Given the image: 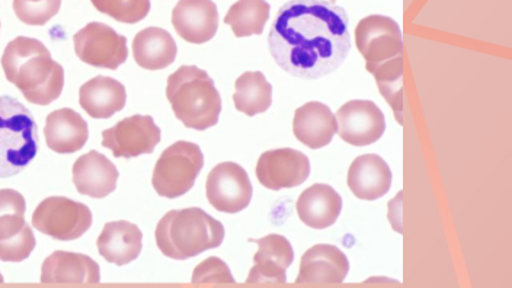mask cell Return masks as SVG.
<instances>
[{
	"mask_svg": "<svg viewBox=\"0 0 512 288\" xmlns=\"http://www.w3.org/2000/svg\"><path fill=\"white\" fill-rule=\"evenodd\" d=\"M268 47L275 63L291 76L331 75L350 54L347 12L326 0H290L272 21Z\"/></svg>",
	"mask_w": 512,
	"mask_h": 288,
	"instance_id": "obj_1",
	"label": "cell"
},
{
	"mask_svg": "<svg viewBox=\"0 0 512 288\" xmlns=\"http://www.w3.org/2000/svg\"><path fill=\"white\" fill-rule=\"evenodd\" d=\"M354 35L368 73L376 78L383 98L402 124L403 40L398 22L389 16L370 15L358 22Z\"/></svg>",
	"mask_w": 512,
	"mask_h": 288,
	"instance_id": "obj_2",
	"label": "cell"
},
{
	"mask_svg": "<svg viewBox=\"0 0 512 288\" xmlns=\"http://www.w3.org/2000/svg\"><path fill=\"white\" fill-rule=\"evenodd\" d=\"M6 79L15 85L28 102L47 107L62 95L64 69L51 59L50 50L41 41L16 37L2 56Z\"/></svg>",
	"mask_w": 512,
	"mask_h": 288,
	"instance_id": "obj_3",
	"label": "cell"
},
{
	"mask_svg": "<svg viewBox=\"0 0 512 288\" xmlns=\"http://www.w3.org/2000/svg\"><path fill=\"white\" fill-rule=\"evenodd\" d=\"M155 235L163 255L185 261L219 248L224 240V227L206 211L192 207L166 213L156 227Z\"/></svg>",
	"mask_w": 512,
	"mask_h": 288,
	"instance_id": "obj_4",
	"label": "cell"
},
{
	"mask_svg": "<svg viewBox=\"0 0 512 288\" xmlns=\"http://www.w3.org/2000/svg\"><path fill=\"white\" fill-rule=\"evenodd\" d=\"M166 98L187 128L204 131L216 126L222 114V96L213 79L197 66H181L168 78Z\"/></svg>",
	"mask_w": 512,
	"mask_h": 288,
	"instance_id": "obj_5",
	"label": "cell"
},
{
	"mask_svg": "<svg viewBox=\"0 0 512 288\" xmlns=\"http://www.w3.org/2000/svg\"><path fill=\"white\" fill-rule=\"evenodd\" d=\"M38 153V127L31 111L0 96V178L21 174Z\"/></svg>",
	"mask_w": 512,
	"mask_h": 288,
	"instance_id": "obj_6",
	"label": "cell"
},
{
	"mask_svg": "<svg viewBox=\"0 0 512 288\" xmlns=\"http://www.w3.org/2000/svg\"><path fill=\"white\" fill-rule=\"evenodd\" d=\"M203 168L200 146L181 140L163 150L153 169V188L163 198L182 197L192 190Z\"/></svg>",
	"mask_w": 512,
	"mask_h": 288,
	"instance_id": "obj_7",
	"label": "cell"
},
{
	"mask_svg": "<svg viewBox=\"0 0 512 288\" xmlns=\"http://www.w3.org/2000/svg\"><path fill=\"white\" fill-rule=\"evenodd\" d=\"M25 211L24 195L15 190H0V261H25L35 249L37 240L25 222Z\"/></svg>",
	"mask_w": 512,
	"mask_h": 288,
	"instance_id": "obj_8",
	"label": "cell"
},
{
	"mask_svg": "<svg viewBox=\"0 0 512 288\" xmlns=\"http://www.w3.org/2000/svg\"><path fill=\"white\" fill-rule=\"evenodd\" d=\"M32 226L53 239L76 240L92 226V211L70 198L50 197L35 208Z\"/></svg>",
	"mask_w": 512,
	"mask_h": 288,
	"instance_id": "obj_9",
	"label": "cell"
},
{
	"mask_svg": "<svg viewBox=\"0 0 512 288\" xmlns=\"http://www.w3.org/2000/svg\"><path fill=\"white\" fill-rule=\"evenodd\" d=\"M73 43L79 59L89 66L117 70L128 59L127 38L101 22H91L76 32Z\"/></svg>",
	"mask_w": 512,
	"mask_h": 288,
	"instance_id": "obj_10",
	"label": "cell"
},
{
	"mask_svg": "<svg viewBox=\"0 0 512 288\" xmlns=\"http://www.w3.org/2000/svg\"><path fill=\"white\" fill-rule=\"evenodd\" d=\"M160 137L162 133L153 117L133 115L102 131V146L110 149L115 158L131 159L153 153Z\"/></svg>",
	"mask_w": 512,
	"mask_h": 288,
	"instance_id": "obj_11",
	"label": "cell"
},
{
	"mask_svg": "<svg viewBox=\"0 0 512 288\" xmlns=\"http://www.w3.org/2000/svg\"><path fill=\"white\" fill-rule=\"evenodd\" d=\"M207 200L217 211L236 214L251 204V179L235 162L219 163L207 176Z\"/></svg>",
	"mask_w": 512,
	"mask_h": 288,
	"instance_id": "obj_12",
	"label": "cell"
},
{
	"mask_svg": "<svg viewBox=\"0 0 512 288\" xmlns=\"http://www.w3.org/2000/svg\"><path fill=\"white\" fill-rule=\"evenodd\" d=\"M339 134L345 143L364 147L379 142L386 130L384 114L373 101L354 99L336 112Z\"/></svg>",
	"mask_w": 512,
	"mask_h": 288,
	"instance_id": "obj_13",
	"label": "cell"
},
{
	"mask_svg": "<svg viewBox=\"0 0 512 288\" xmlns=\"http://www.w3.org/2000/svg\"><path fill=\"white\" fill-rule=\"evenodd\" d=\"M256 178L272 191L296 188L307 181L310 175V160L296 149L268 150L256 163Z\"/></svg>",
	"mask_w": 512,
	"mask_h": 288,
	"instance_id": "obj_14",
	"label": "cell"
},
{
	"mask_svg": "<svg viewBox=\"0 0 512 288\" xmlns=\"http://www.w3.org/2000/svg\"><path fill=\"white\" fill-rule=\"evenodd\" d=\"M350 272V261L341 249L319 243L304 252L296 284L335 286L344 283Z\"/></svg>",
	"mask_w": 512,
	"mask_h": 288,
	"instance_id": "obj_15",
	"label": "cell"
},
{
	"mask_svg": "<svg viewBox=\"0 0 512 288\" xmlns=\"http://www.w3.org/2000/svg\"><path fill=\"white\" fill-rule=\"evenodd\" d=\"M258 252L254 256L255 265L249 272L248 284H270L280 286L287 283V268L293 264L294 251L290 240L281 235H268L255 240Z\"/></svg>",
	"mask_w": 512,
	"mask_h": 288,
	"instance_id": "obj_16",
	"label": "cell"
},
{
	"mask_svg": "<svg viewBox=\"0 0 512 288\" xmlns=\"http://www.w3.org/2000/svg\"><path fill=\"white\" fill-rule=\"evenodd\" d=\"M172 25L182 40L204 44L219 30V11L213 0H179L172 12Z\"/></svg>",
	"mask_w": 512,
	"mask_h": 288,
	"instance_id": "obj_17",
	"label": "cell"
},
{
	"mask_svg": "<svg viewBox=\"0 0 512 288\" xmlns=\"http://www.w3.org/2000/svg\"><path fill=\"white\" fill-rule=\"evenodd\" d=\"M118 169L107 156L92 150L73 165V184L79 194L91 198L108 197L117 188Z\"/></svg>",
	"mask_w": 512,
	"mask_h": 288,
	"instance_id": "obj_18",
	"label": "cell"
},
{
	"mask_svg": "<svg viewBox=\"0 0 512 288\" xmlns=\"http://www.w3.org/2000/svg\"><path fill=\"white\" fill-rule=\"evenodd\" d=\"M392 178V171L386 160L374 153H368L351 163L347 182L355 197L364 201H374L389 192Z\"/></svg>",
	"mask_w": 512,
	"mask_h": 288,
	"instance_id": "obj_19",
	"label": "cell"
},
{
	"mask_svg": "<svg viewBox=\"0 0 512 288\" xmlns=\"http://www.w3.org/2000/svg\"><path fill=\"white\" fill-rule=\"evenodd\" d=\"M99 281V265L89 256L75 252L56 251L41 268L44 284H98Z\"/></svg>",
	"mask_w": 512,
	"mask_h": 288,
	"instance_id": "obj_20",
	"label": "cell"
},
{
	"mask_svg": "<svg viewBox=\"0 0 512 288\" xmlns=\"http://www.w3.org/2000/svg\"><path fill=\"white\" fill-rule=\"evenodd\" d=\"M338 130L336 117L328 105L310 101L297 108L294 114V136L310 149H322L332 142Z\"/></svg>",
	"mask_w": 512,
	"mask_h": 288,
	"instance_id": "obj_21",
	"label": "cell"
},
{
	"mask_svg": "<svg viewBox=\"0 0 512 288\" xmlns=\"http://www.w3.org/2000/svg\"><path fill=\"white\" fill-rule=\"evenodd\" d=\"M96 245L105 261L123 267L142 254L143 233L136 224L124 220L107 223Z\"/></svg>",
	"mask_w": 512,
	"mask_h": 288,
	"instance_id": "obj_22",
	"label": "cell"
},
{
	"mask_svg": "<svg viewBox=\"0 0 512 288\" xmlns=\"http://www.w3.org/2000/svg\"><path fill=\"white\" fill-rule=\"evenodd\" d=\"M44 136L47 146L53 152L66 155L79 152L85 147L89 139V127L78 112L62 108L48 114Z\"/></svg>",
	"mask_w": 512,
	"mask_h": 288,
	"instance_id": "obj_23",
	"label": "cell"
},
{
	"mask_svg": "<svg viewBox=\"0 0 512 288\" xmlns=\"http://www.w3.org/2000/svg\"><path fill=\"white\" fill-rule=\"evenodd\" d=\"M297 214L312 229H328L338 222L342 210V198L326 184H315L300 194L296 204Z\"/></svg>",
	"mask_w": 512,
	"mask_h": 288,
	"instance_id": "obj_24",
	"label": "cell"
},
{
	"mask_svg": "<svg viewBox=\"0 0 512 288\" xmlns=\"http://www.w3.org/2000/svg\"><path fill=\"white\" fill-rule=\"evenodd\" d=\"M126 102L127 92L123 83L108 76H96L79 89L80 107L96 120L111 118L124 110Z\"/></svg>",
	"mask_w": 512,
	"mask_h": 288,
	"instance_id": "obj_25",
	"label": "cell"
},
{
	"mask_svg": "<svg viewBox=\"0 0 512 288\" xmlns=\"http://www.w3.org/2000/svg\"><path fill=\"white\" fill-rule=\"evenodd\" d=\"M176 54H178V47L174 37L162 28H146L134 38V60L142 69H166L175 62Z\"/></svg>",
	"mask_w": 512,
	"mask_h": 288,
	"instance_id": "obj_26",
	"label": "cell"
},
{
	"mask_svg": "<svg viewBox=\"0 0 512 288\" xmlns=\"http://www.w3.org/2000/svg\"><path fill=\"white\" fill-rule=\"evenodd\" d=\"M236 110L248 117L270 110L272 105V86L262 72H245L235 83Z\"/></svg>",
	"mask_w": 512,
	"mask_h": 288,
	"instance_id": "obj_27",
	"label": "cell"
},
{
	"mask_svg": "<svg viewBox=\"0 0 512 288\" xmlns=\"http://www.w3.org/2000/svg\"><path fill=\"white\" fill-rule=\"evenodd\" d=\"M271 6L267 0H238L224 16V24L238 38L261 35L270 19Z\"/></svg>",
	"mask_w": 512,
	"mask_h": 288,
	"instance_id": "obj_28",
	"label": "cell"
},
{
	"mask_svg": "<svg viewBox=\"0 0 512 288\" xmlns=\"http://www.w3.org/2000/svg\"><path fill=\"white\" fill-rule=\"evenodd\" d=\"M101 14L123 24H137L150 12V0H91Z\"/></svg>",
	"mask_w": 512,
	"mask_h": 288,
	"instance_id": "obj_29",
	"label": "cell"
},
{
	"mask_svg": "<svg viewBox=\"0 0 512 288\" xmlns=\"http://www.w3.org/2000/svg\"><path fill=\"white\" fill-rule=\"evenodd\" d=\"M62 0H14L15 15L27 25H46L59 14Z\"/></svg>",
	"mask_w": 512,
	"mask_h": 288,
	"instance_id": "obj_30",
	"label": "cell"
},
{
	"mask_svg": "<svg viewBox=\"0 0 512 288\" xmlns=\"http://www.w3.org/2000/svg\"><path fill=\"white\" fill-rule=\"evenodd\" d=\"M192 284L195 286H204V284H235L232 272L227 267L226 262L216 256L207 258L206 261L197 265L192 274Z\"/></svg>",
	"mask_w": 512,
	"mask_h": 288,
	"instance_id": "obj_31",
	"label": "cell"
},
{
	"mask_svg": "<svg viewBox=\"0 0 512 288\" xmlns=\"http://www.w3.org/2000/svg\"><path fill=\"white\" fill-rule=\"evenodd\" d=\"M3 283V277H2V274H0V284Z\"/></svg>",
	"mask_w": 512,
	"mask_h": 288,
	"instance_id": "obj_32",
	"label": "cell"
},
{
	"mask_svg": "<svg viewBox=\"0 0 512 288\" xmlns=\"http://www.w3.org/2000/svg\"><path fill=\"white\" fill-rule=\"evenodd\" d=\"M329 2H331V3H332V2H335V0H329Z\"/></svg>",
	"mask_w": 512,
	"mask_h": 288,
	"instance_id": "obj_33",
	"label": "cell"
}]
</instances>
